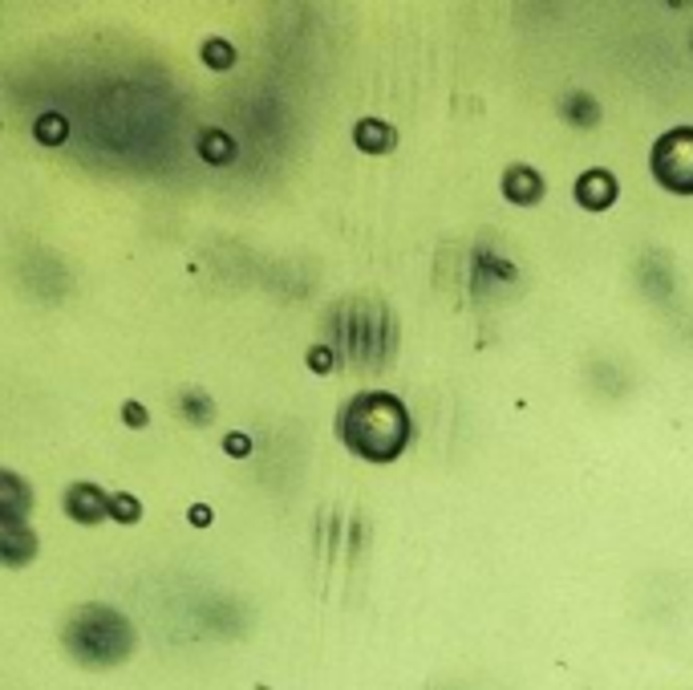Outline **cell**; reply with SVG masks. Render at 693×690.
<instances>
[{
  "instance_id": "ba28073f",
  "label": "cell",
  "mask_w": 693,
  "mask_h": 690,
  "mask_svg": "<svg viewBox=\"0 0 693 690\" xmlns=\"http://www.w3.org/2000/svg\"><path fill=\"white\" fill-rule=\"evenodd\" d=\"M353 142H357L365 155H389L397 147V130L389 122H381V118H361V122L353 126Z\"/></svg>"
},
{
  "instance_id": "2e32d148",
  "label": "cell",
  "mask_w": 693,
  "mask_h": 690,
  "mask_svg": "<svg viewBox=\"0 0 693 690\" xmlns=\"http://www.w3.org/2000/svg\"><path fill=\"white\" fill-rule=\"evenodd\" d=\"M308 370L313 374L333 370V349H329V345H313V349H308Z\"/></svg>"
},
{
  "instance_id": "52a82bcc",
  "label": "cell",
  "mask_w": 693,
  "mask_h": 690,
  "mask_svg": "<svg viewBox=\"0 0 693 690\" xmlns=\"http://www.w3.org/2000/svg\"><path fill=\"white\" fill-rule=\"evenodd\" d=\"M29 508H33V492L21 484V475L0 471V520H4V528H21Z\"/></svg>"
},
{
  "instance_id": "6da1fadb",
  "label": "cell",
  "mask_w": 693,
  "mask_h": 690,
  "mask_svg": "<svg viewBox=\"0 0 693 690\" xmlns=\"http://www.w3.org/2000/svg\"><path fill=\"white\" fill-rule=\"evenodd\" d=\"M337 434L353 455L369 463H394L410 442V410L389 390H361L345 402Z\"/></svg>"
},
{
  "instance_id": "4fadbf2b",
  "label": "cell",
  "mask_w": 693,
  "mask_h": 690,
  "mask_svg": "<svg viewBox=\"0 0 693 690\" xmlns=\"http://www.w3.org/2000/svg\"><path fill=\"white\" fill-rule=\"evenodd\" d=\"M65 134H70V122H65L57 110H45V114L33 122V139L41 142V147H62Z\"/></svg>"
},
{
  "instance_id": "7c38bea8",
  "label": "cell",
  "mask_w": 693,
  "mask_h": 690,
  "mask_svg": "<svg viewBox=\"0 0 693 690\" xmlns=\"http://www.w3.org/2000/svg\"><path fill=\"white\" fill-rule=\"evenodd\" d=\"M179 410H183L187 423H199V426L215 418V402H211L207 390H199V386H187L183 394H179Z\"/></svg>"
},
{
  "instance_id": "9c48e42d",
  "label": "cell",
  "mask_w": 693,
  "mask_h": 690,
  "mask_svg": "<svg viewBox=\"0 0 693 690\" xmlns=\"http://www.w3.org/2000/svg\"><path fill=\"white\" fill-rule=\"evenodd\" d=\"M195 151H199V159L211 163V167H228V163L236 159V139H231L228 130H220V126H207V130H199Z\"/></svg>"
},
{
  "instance_id": "30bf717a",
  "label": "cell",
  "mask_w": 693,
  "mask_h": 690,
  "mask_svg": "<svg viewBox=\"0 0 693 690\" xmlns=\"http://www.w3.org/2000/svg\"><path fill=\"white\" fill-rule=\"evenodd\" d=\"M37 557V536H33V528H0V560L4 565H25V560H33Z\"/></svg>"
},
{
  "instance_id": "8fae6325",
  "label": "cell",
  "mask_w": 693,
  "mask_h": 690,
  "mask_svg": "<svg viewBox=\"0 0 693 690\" xmlns=\"http://www.w3.org/2000/svg\"><path fill=\"white\" fill-rule=\"evenodd\" d=\"M560 114L568 118L572 126H584V130L600 122V106H597V97H592V94H584V89H572V94L564 97Z\"/></svg>"
},
{
  "instance_id": "3957f363",
  "label": "cell",
  "mask_w": 693,
  "mask_h": 690,
  "mask_svg": "<svg viewBox=\"0 0 693 690\" xmlns=\"http://www.w3.org/2000/svg\"><path fill=\"white\" fill-rule=\"evenodd\" d=\"M649 167L665 191L693 195V126H673L661 134L649 151Z\"/></svg>"
},
{
  "instance_id": "ac0fdd59",
  "label": "cell",
  "mask_w": 693,
  "mask_h": 690,
  "mask_svg": "<svg viewBox=\"0 0 693 690\" xmlns=\"http://www.w3.org/2000/svg\"><path fill=\"white\" fill-rule=\"evenodd\" d=\"M122 423L126 426H146L150 423L146 407H142V402H126V407H122Z\"/></svg>"
},
{
  "instance_id": "9a60e30c",
  "label": "cell",
  "mask_w": 693,
  "mask_h": 690,
  "mask_svg": "<svg viewBox=\"0 0 693 690\" xmlns=\"http://www.w3.org/2000/svg\"><path fill=\"white\" fill-rule=\"evenodd\" d=\"M110 520H118V524H138L142 520L138 496H130V492H114V496H110Z\"/></svg>"
},
{
  "instance_id": "277c9868",
  "label": "cell",
  "mask_w": 693,
  "mask_h": 690,
  "mask_svg": "<svg viewBox=\"0 0 693 690\" xmlns=\"http://www.w3.org/2000/svg\"><path fill=\"white\" fill-rule=\"evenodd\" d=\"M572 195H576V204H580V207H589V212H608V207L616 204V195H621V183H616L613 171L589 167L584 175L576 179Z\"/></svg>"
},
{
  "instance_id": "d6986e66",
  "label": "cell",
  "mask_w": 693,
  "mask_h": 690,
  "mask_svg": "<svg viewBox=\"0 0 693 690\" xmlns=\"http://www.w3.org/2000/svg\"><path fill=\"white\" fill-rule=\"evenodd\" d=\"M187 520H191L195 528H207V524H211V508L207 504H195L191 512H187Z\"/></svg>"
},
{
  "instance_id": "5b68a950",
  "label": "cell",
  "mask_w": 693,
  "mask_h": 690,
  "mask_svg": "<svg viewBox=\"0 0 693 690\" xmlns=\"http://www.w3.org/2000/svg\"><path fill=\"white\" fill-rule=\"evenodd\" d=\"M65 516L78 524H102L110 516V496L97 484H70L65 487Z\"/></svg>"
},
{
  "instance_id": "8992f818",
  "label": "cell",
  "mask_w": 693,
  "mask_h": 690,
  "mask_svg": "<svg viewBox=\"0 0 693 690\" xmlns=\"http://www.w3.org/2000/svg\"><path fill=\"white\" fill-rule=\"evenodd\" d=\"M503 195L519 207L539 204V199H544V175H539L536 167H527V163H511V167L503 171Z\"/></svg>"
},
{
  "instance_id": "e0dca14e",
  "label": "cell",
  "mask_w": 693,
  "mask_h": 690,
  "mask_svg": "<svg viewBox=\"0 0 693 690\" xmlns=\"http://www.w3.org/2000/svg\"><path fill=\"white\" fill-rule=\"evenodd\" d=\"M223 451L236 455V459H247V455H252V439H247L244 431H231L228 439H223Z\"/></svg>"
},
{
  "instance_id": "5bb4252c",
  "label": "cell",
  "mask_w": 693,
  "mask_h": 690,
  "mask_svg": "<svg viewBox=\"0 0 693 690\" xmlns=\"http://www.w3.org/2000/svg\"><path fill=\"white\" fill-rule=\"evenodd\" d=\"M203 65L207 70H231L236 65V45L228 37H207L203 41Z\"/></svg>"
},
{
  "instance_id": "7a4b0ae2",
  "label": "cell",
  "mask_w": 693,
  "mask_h": 690,
  "mask_svg": "<svg viewBox=\"0 0 693 690\" xmlns=\"http://www.w3.org/2000/svg\"><path fill=\"white\" fill-rule=\"evenodd\" d=\"M65 646L89 666L122 662L134 650V626L110 605H81L65 626Z\"/></svg>"
}]
</instances>
